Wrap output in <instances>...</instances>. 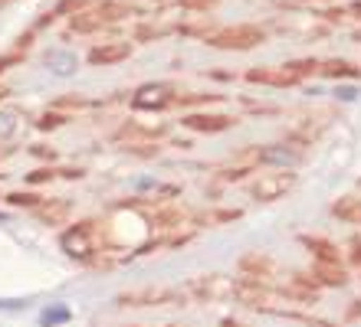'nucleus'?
I'll return each mask as SVG.
<instances>
[{
    "label": "nucleus",
    "mask_w": 361,
    "mask_h": 327,
    "mask_svg": "<svg viewBox=\"0 0 361 327\" xmlns=\"http://www.w3.org/2000/svg\"><path fill=\"white\" fill-rule=\"evenodd\" d=\"M99 219L86 216L76 223H66V229L59 233V249L73 262L86 265V269H112L115 259H109V245L99 243Z\"/></svg>",
    "instance_id": "1"
},
{
    "label": "nucleus",
    "mask_w": 361,
    "mask_h": 327,
    "mask_svg": "<svg viewBox=\"0 0 361 327\" xmlns=\"http://www.w3.org/2000/svg\"><path fill=\"white\" fill-rule=\"evenodd\" d=\"M233 301L250 311H259V314H273L276 304L286 298H283V291H279V285H273L269 278L240 275V278H233Z\"/></svg>",
    "instance_id": "2"
},
{
    "label": "nucleus",
    "mask_w": 361,
    "mask_h": 327,
    "mask_svg": "<svg viewBox=\"0 0 361 327\" xmlns=\"http://www.w3.org/2000/svg\"><path fill=\"white\" fill-rule=\"evenodd\" d=\"M190 295L184 288H164V285H148V288H132L115 295V308H184Z\"/></svg>",
    "instance_id": "3"
},
{
    "label": "nucleus",
    "mask_w": 361,
    "mask_h": 327,
    "mask_svg": "<svg viewBox=\"0 0 361 327\" xmlns=\"http://www.w3.org/2000/svg\"><path fill=\"white\" fill-rule=\"evenodd\" d=\"M180 95V85L178 82H145L138 85L132 92V98H128V108L138 115H164L171 112L174 102H178Z\"/></svg>",
    "instance_id": "4"
},
{
    "label": "nucleus",
    "mask_w": 361,
    "mask_h": 327,
    "mask_svg": "<svg viewBox=\"0 0 361 327\" xmlns=\"http://www.w3.org/2000/svg\"><path fill=\"white\" fill-rule=\"evenodd\" d=\"M204 43L214 49H227V53H250L267 43V30L257 23H233V27H217Z\"/></svg>",
    "instance_id": "5"
},
{
    "label": "nucleus",
    "mask_w": 361,
    "mask_h": 327,
    "mask_svg": "<svg viewBox=\"0 0 361 327\" xmlns=\"http://www.w3.org/2000/svg\"><path fill=\"white\" fill-rule=\"evenodd\" d=\"M243 158L253 167H299L305 160V148H299L293 141H276V144L243 148Z\"/></svg>",
    "instance_id": "6"
},
{
    "label": "nucleus",
    "mask_w": 361,
    "mask_h": 327,
    "mask_svg": "<svg viewBox=\"0 0 361 327\" xmlns=\"http://www.w3.org/2000/svg\"><path fill=\"white\" fill-rule=\"evenodd\" d=\"M295 184H299L295 167H273V174H259V177L250 184V200H257V203H276V200H283L286 193H293Z\"/></svg>",
    "instance_id": "7"
},
{
    "label": "nucleus",
    "mask_w": 361,
    "mask_h": 327,
    "mask_svg": "<svg viewBox=\"0 0 361 327\" xmlns=\"http://www.w3.org/2000/svg\"><path fill=\"white\" fill-rule=\"evenodd\" d=\"M184 291H188L194 301H230L233 298V278L230 275H224V271H207V275H197V278H190L188 285H184Z\"/></svg>",
    "instance_id": "8"
},
{
    "label": "nucleus",
    "mask_w": 361,
    "mask_h": 327,
    "mask_svg": "<svg viewBox=\"0 0 361 327\" xmlns=\"http://www.w3.org/2000/svg\"><path fill=\"white\" fill-rule=\"evenodd\" d=\"M240 118L227 112H207V108H197V112H184L180 115V128L194 131V134H224V131L237 128Z\"/></svg>",
    "instance_id": "9"
},
{
    "label": "nucleus",
    "mask_w": 361,
    "mask_h": 327,
    "mask_svg": "<svg viewBox=\"0 0 361 327\" xmlns=\"http://www.w3.org/2000/svg\"><path fill=\"white\" fill-rule=\"evenodd\" d=\"M171 134V124L168 122H154V124H145V122H122L115 128L112 141L118 144H132V141H161Z\"/></svg>",
    "instance_id": "10"
},
{
    "label": "nucleus",
    "mask_w": 361,
    "mask_h": 327,
    "mask_svg": "<svg viewBox=\"0 0 361 327\" xmlns=\"http://www.w3.org/2000/svg\"><path fill=\"white\" fill-rule=\"evenodd\" d=\"M243 79L250 85H269V89H295V85H302V79H295L286 65H279V69H273V65H250Z\"/></svg>",
    "instance_id": "11"
},
{
    "label": "nucleus",
    "mask_w": 361,
    "mask_h": 327,
    "mask_svg": "<svg viewBox=\"0 0 361 327\" xmlns=\"http://www.w3.org/2000/svg\"><path fill=\"white\" fill-rule=\"evenodd\" d=\"M135 53V43H128V39H109V43H95L92 49H89L86 63L89 65H118L125 63V59H132Z\"/></svg>",
    "instance_id": "12"
},
{
    "label": "nucleus",
    "mask_w": 361,
    "mask_h": 327,
    "mask_svg": "<svg viewBox=\"0 0 361 327\" xmlns=\"http://www.w3.org/2000/svg\"><path fill=\"white\" fill-rule=\"evenodd\" d=\"M148 223L161 233H178V229H190V213L180 206H154L148 213Z\"/></svg>",
    "instance_id": "13"
},
{
    "label": "nucleus",
    "mask_w": 361,
    "mask_h": 327,
    "mask_svg": "<svg viewBox=\"0 0 361 327\" xmlns=\"http://www.w3.org/2000/svg\"><path fill=\"white\" fill-rule=\"evenodd\" d=\"M33 216H37L43 226H49V229H56V226H66L69 216H73V200L69 196H56V200H43V203L33 210Z\"/></svg>",
    "instance_id": "14"
},
{
    "label": "nucleus",
    "mask_w": 361,
    "mask_h": 327,
    "mask_svg": "<svg viewBox=\"0 0 361 327\" xmlns=\"http://www.w3.org/2000/svg\"><path fill=\"white\" fill-rule=\"evenodd\" d=\"M299 243H302L305 252L312 255V262H322V265H338V262H342V249H338L332 239H325V236L302 233L299 236Z\"/></svg>",
    "instance_id": "15"
},
{
    "label": "nucleus",
    "mask_w": 361,
    "mask_h": 327,
    "mask_svg": "<svg viewBox=\"0 0 361 327\" xmlns=\"http://www.w3.org/2000/svg\"><path fill=\"white\" fill-rule=\"evenodd\" d=\"M240 275H253V278H273L276 275V259L269 252H243L237 262Z\"/></svg>",
    "instance_id": "16"
},
{
    "label": "nucleus",
    "mask_w": 361,
    "mask_h": 327,
    "mask_svg": "<svg viewBox=\"0 0 361 327\" xmlns=\"http://www.w3.org/2000/svg\"><path fill=\"white\" fill-rule=\"evenodd\" d=\"M312 278L322 285V288H348V281H352V275L345 271V265L338 262V265H322V262H315L312 269Z\"/></svg>",
    "instance_id": "17"
},
{
    "label": "nucleus",
    "mask_w": 361,
    "mask_h": 327,
    "mask_svg": "<svg viewBox=\"0 0 361 327\" xmlns=\"http://www.w3.org/2000/svg\"><path fill=\"white\" fill-rule=\"evenodd\" d=\"M319 75L322 79H361V65H355L352 59H319Z\"/></svg>",
    "instance_id": "18"
},
{
    "label": "nucleus",
    "mask_w": 361,
    "mask_h": 327,
    "mask_svg": "<svg viewBox=\"0 0 361 327\" xmlns=\"http://www.w3.org/2000/svg\"><path fill=\"white\" fill-rule=\"evenodd\" d=\"M102 27H105V20L99 17L95 7H86L69 17V33H79V37H92V33H99Z\"/></svg>",
    "instance_id": "19"
},
{
    "label": "nucleus",
    "mask_w": 361,
    "mask_h": 327,
    "mask_svg": "<svg viewBox=\"0 0 361 327\" xmlns=\"http://www.w3.org/2000/svg\"><path fill=\"white\" fill-rule=\"evenodd\" d=\"M224 98H227V95H220V92H180L178 102H174V108H180V112H197V108L220 105Z\"/></svg>",
    "instance_id": "20"
},
{
    "label": "nucleus",
    "mask_w": 361,
    "mask_h": 327,
    "mask_svg": "<svg viewBox=\"0 0 361 327\" xmlns=\"http://www.w3.org/2000/svg\"><path fill=\"white\" fill-rule=\"evenodd\" d=\"M47 196L37 193V187H27V190H10V193H4V203L10 206V210H37L39 203H43Z\"/></svg>",
    "instance_id": "21"
},
{
    "label": "nucleus",
    "mask_w": 361,
    "mask_h": 327,
    "mask_svg": "<svg viewBox=\"0 0 361 327\" xmlns=\"http://www.w3.org/2000/svg\"><path fill=\"white\" fill-rule=\"evenodd\" d=\"M332 216L342 219V223L358 226L361 223V196H338L332 203Z\"/></svg>",
    "instance_id": "22"
},
{
    "label": "nucleus",
    "mask_w": 361,
    "mask_h": 327,
    "mask_svg": "<svg viewBox=\"0 0 361 327\" xmlns=\"http://www.w3.org/2000/svg\"><path fill=\"white\" fill-rule=\"evenodd\" d=\"M95 10H99V17H102L105 23H122L125 17H132L135 13V7L128 4V0H99Z\"/></svg>",
    "instance_id": "23"
},
{
    "label": "nucleus",
    "mask_w": 361,
    "mask_h": 327,
    "mask_svg": "<svg viewBox=\"0 0 361 327\" xmlns=\"http://www.w3.org/2000/svg\"><path fill=\"white\" fill-rule=\"evenodd\" d=\"M92 98L82 92H66V95H56L53 102H49V108H56V112H86V108H92Z\"/></svg>",
    "instance_id": "24"
},
{
    "label": "nucleus",
    "mask_w": 361,
    "mask_h": 327,
    "mask_svg": "<svg viewBox=\"0 0 361 327\" xmlns=\"http://www.w3.org/2000/svg\"><path fill=\"white\" fill-rule=\"evenodd\" d=\"M69 122H73V115H69V112H56V108H47V112H39V115H37V122H33V128L43 131V134H49V131L66 128Z\"/></svg>",
    "instance_id": "25"
},
{
    "label": "nucleus",
    "mask_w": 361,
    "mask_h": 327,
    "mask_svg": "<svg viewBox=\"0 0 361 327\" xmlns=\"http://www.w3.org/2000/svg\"><path fill=\"white\" fill-rule=\"evenodd\" d=\"M73 321V308L69 304H49L39 311V327H63Z\"/></svg>",
    "instance_id": "26"
},
{
    "label": "nucleus",
    "mask_w": 361,
    "mask_h": 327,
    "mask_svg": "<svg viewBox=\"0 0 361 327\" xmlns=\"http://www.w3.org/2000/svg\"><path fill=\"white\" fill-rule=\"evenodd\" d=\"M289 72L295 75V79H309V75H319V59H312V56H305V59H289V63H283Z\"/></svg>",
    "instance_id": "27"
},
{
    "label": "nucleus",
    "mask_w": 361,
    "mask_h": 327,
    "mask_svg": "<svg viewBox=\"0 0 361 327\" xmlns=\"http://www.w3.org/2000/svg\"><path fill=\"white\" fill-rule=\"evenodd\" d=\"M180 33V37H200V39H207L210 33H214V30H217V23H214V20H200V23H178V27H174Z\"/></svg>",
    "instance_id": "28"
},
{
    "label": "nucleus",
    "mask_w": 361,
    "mask_h": 327,
    "mask_svg": "<svg viewBox=\"0 0 361 327\" xmlns=\"http://www.w3.org/2000/svg\"><path fill=\"white\" fill-rule=\"evenodd\" d=\"M23 180H27V187H43V184H53L56 177V167L53 164H43V167H33L30 174H23Z\"/></svg>",
    "instance_id": "29"
},
{
    "label": "nucleus",
    "mask_w": 361,
    "mask_h": 327,
    "mask_svg": "<svg viewBox=\"0 0 361 327\" xmlns=\"http://www.w3.org/2000/svg\"><path fill=\"white\" fill-rule=\"evenodd\" d=\"M125 154H132V158H158L161 148H158V141H132V144H122Z\"/></svg>",
    "instance_id": "30"
},
{
    "label": "nucleus",
    "mask_w": 361,
    "mask_h": 327,
    "mask_svg": "<svg viewBox=\"0 0 361 327\" xmlns=\"http://www.w3.org/2000/svg\"><path fill=\"white\" fill-rule=\"evenodd\" d=\"M253 164H237V167H224V170H217V180L220 184H243V180L253 174Z\"/></svg>",
    "instance_id": "31"
},
{
    "label": "nucleus",
    "mask_w": 361,
    "mask_h": 327,
    "mask_svg": "<svg viewBox=\"0 0 361 327\" xmlns=\"http://www.w3.org/2000/svg\"><path fill=\"white\" fill-rule=\"evenodd\" d=\"M168 33V27H154V23H138L132 33V43H154Z\"/></svg>",
    "instance_id": "32"
},
{
    "label": "nucleus",
    "mask_w": 361,
    "mask_h": 327,
    "mask_svg": "<svg viewBox=\"0 0 361 327\" xmlns=\"http://www.w3.org/2000/svg\"><path fill=\"white\" fill-rule=\"evenodd\" d=\"M30 158H37V160H43V164H56L59 160V150L53 148V144H47V141H39V144H30Z\"/></svg>",
    "instance_id": "33"
},
{
    "label": "nucleus",
    "mask_w": 361,
    "mask_h": 327,
    "mask_svg": "<svg viewBox=\"0 0 361 327\" xmlns=\"http://www.w3.org/2000/svg\"><path fill=\"white\" fill-rule=\"evenodd\" d=\"M47 65H53L59 75H69L73 69H76V56H66V53H49Z\"/></svg>",
    "instance_id": "34"
},
{
    "label": "nucleus",
    "mask_w": 361,
    "mask_h": 327,
    "mask_svg": "<svg viewBox=\"0 0 361 327\" xmlns=\"http://www.w3.org/2000/svg\"><path fill=\"white\" fill-rule=\"evenodd\" d=\"M92 7V0H56V7H53V13L56 17H73V13H79V10Z\"/></svg>",
    "instance_id": "35"
},
{
    "label": "nucleus",
    "mask_w": 361,
    "mask_h": 327,
    "mask_svg": "<svg viewBox=\"0 0 361 327\" xmlns=\"http://www.w3.org/2000/svg\"><path fill=\"white\" fill-rule=\"evenodd\" d=\"M17 134V115L13 112H0V144H7Z\"/></svg>",
    "instance_id": "36"
},
{
    "label": "nucleus",
    "mask_w": 361,
    "mask_h": 327,
    "mask_svg": "<svg viewBox=\"0 0 361 327\" xmlns=\"http://www.w3.org/2000/svg\"><path fill=\"white\" fill-rule=\"evenodd\" d=\"M23 59H27V53H20V49H7V53H0V75L10 72V69H17V65H23Z\"/></svg>",
    "instance_id": "37"
},
{
    "label": "nucleus",
    "mask_w": 361,
    "mask_h": 327,
    "mask_svg": "<svg viewBox=\"0 0 361 327\" xmlns=\"http://www.w3.org/2000/svg\"><path fill=\"white\" fill-rule=\"evenodd\" d=\"M220 0H178L180 10H188V13H207V10H214Z\"/></svg>",
    "instance_id": "38"
},
{
    "label": "nucleus",
    "mask_w": 361,
    "mask_h": 327,
    "mask_svg": "<svg viewBox=\"0 0 361 327\" xmlns=\"http://www.w3.org/2000/svg\"><path fill=\"white\" fill-rule=\"evenodd\" d=\"M56 177L59 180H73V184H76V180H86V167H73V164H66V167H56Z\"/></svg>",
    "instance_id": "39"
},
{
    "label": "nucleus",
    "mask_w": 361,
    "mask_h": 327,
    "mask_svg": "<svg viewBox=\"0 0 361 327\" xmlns=\"http://www.w3.org/2000/svg\"><path fill=\"white\" fill-rule=\"evenodd\" d=\"M240 102H243V108L253 115H283L279 105H257V102H250V98H240Z\"/></svg>",
    "instance_id": "40"
},
{
    "label": "nucleus",
    "mask_w": 361,
    "mask_h": 327,
    "mask_svg": "<svg viewBox=\"0 0 361 327\" xmlns=\"http://www.w3.org/2000/svg\"><path fill=\"white\" fill-rule=\"evenodd\" d=\"M37 43V30L30 27V30H23L17 39H13V49H20V53H30V46Z\"/></svg>",
    "instance_id": "41"
},
{
    "label": "nucleus",
    "mask_w": 361,
    "mask_h": 327,
    "mask_svg": "<svg viewBox=\"0 0 361 327\" xmlns=\"http://www.w3.org/2000/svg\"><path fill=\"white\" fill-rule=\"evenodd\" d=\"M319 17H322L325 23H342V20L348 17V10H345V7H329V10H322Z\"/></svg>",
    "instance_id": "42"
},
{
    "label": "nucleus",
    "mask_w": 361,
    "mask_h": 327,
    "mask_svg": "<svg viewBox=\"0 0 361 327\" xmlns=\"http://www.w3.org/2000/svg\"><path fill=\"white\" fill-rule=\"evenodd\" d=\"M204 75L214 82H233L237 79V72H230V69H204Z\"/></svg>",
    "instance_id": "43"
},
{
    "label": "nucleus",
    "mask_w": 361,
    "mask_h": 327,
    "mask_svg": "<svg viewBox=\"0 0 361 327\" xmlns=\"http://www.w3.org/2000/svg\"><path fill=\"white\" fill-rule=\"evenodd\" d=\"M345 324H361V298H355L348 308H345Z\"/></svg>",
    "instance_id": "44"
},
{
    "label": "nucleus",
    "mask_w": 361,
    "mask_h": 327,
    "mask_svg": "<svg viewBox=\"0 0 361 327\" xmlns=\"http://www.w3.org/2000/svg\"><path fill=\"white\" fill-rule=\"evenodd\" d=\"M335 98H338V102H355V98H358V89H355V85H338V89H335Z\"/></svg>",
    "instance_id": "45"
},
{
    "label": "nucleus",
    "mask_w": 361,
    "mask_h": 327,
    "mask_svg": "<svg viewBox=\"0 0 361 327\" xmlns=\"http://www.w3.org/2000/svg\"><path fill=\"white\" fill-rule=\"evenodd\" d=\"M56 13H53V10H47V13H39V17H37V23H33V30H37V33H39V30H47V27H53V23H56Z\"/></svg>",
    "instance_id": "46"
},
{
    "label": "nucleus",
    "mask_w": 361,
    "mask_h": 327,
    "mask_svg": "<svg viewBox=\"0 0 361 327\" xmlns=\"http://www.w3.org/2000/svg\"><path fill=\"white\" fill-rule=\"evenodd\" d=\"M348 259H352V265L361 269V239H355V243L348 245Z\"/></svg>",
    "instance_id": "47"
},
{
    "label": "nucleus",
    "mask_w": 361,
    "mask_h": 327,
    "mask_svg": "<svg viewBox=\"0 0 361 327\" xmlns=\"http://www.w3.org/2000/svg\"><path fill=\"white\" fill-rule=\"evenodd\" d=\"M305 327H345V324H338V321H325V318H309Z\"/></svg>",
    "instance_id": "48"
},
{
    "label": "nucleus",
    "mask_w": 361,
    "mask_h": 327,
    "mask_svg": "<svg viewBox=\"0 0 361 327\" xmlns=\"http://www.w3.org/2000/svg\"><path fill=\"white\" fill-rule=\"evenodd\" d=\"M10 154H17V144H10V141H7V144H0V164H4Z\"/></svg>",
    "instance_id": "49"
},
{
    "label": "nucleus",
    "mask_w": 361,
    "mask_h": 327,
    "mask_svg": "<svg viewBox=\"0 0 361 327\" xmlns=\"http://www.w3.org/2000/svg\"><path fill=\"white\" fill-rule=\"evenodd\" d=\"M220 327H247L243 321H237V318H224L220 321Z\"/></svg>",
    "instance_id": "50"
},
{
    "label": "nucleus",
    "mask_w": 361,
    "mask_h": 327,
    "mask_svg": "<svg viewBox=\"0 0 361 327\" xmlns=\"http://www.w3.org/2000/svg\"><path fill=\"white\" fill-rule=\"evenodd\" d=\"M345 10H348V13H355V17L361 20V0H355V4H348V7H345Z\"/></svg>",
    "instance_id": "51"
},
{
    "label": "nucleus",
    "mask_w": 361,
    "mask_h": 327,
    "mask_svg": "<svg viewBox=\"0 0 361 327\" xmlns=\"http://www.w3.org/2000/svg\"><path fill=\"white\" fill-rule=\"evenodd\" d=\"M355 43H361V30H358V33H355Z\"/></svg>",
    "instance_id": "52"
},
{
    "label": "nucleus",
    "mask_w": 361,
    "mask_h": 327,
    "mask_svg": "<svg viewBox=\"0 0 361 327\" xmlns=\"http://www.w3.org/2000/svg\"><path fill=\"white\" fill-rule=\"evenodd\" d=\"M299 4H319V0H299Z\"/></svg>",
    "instance_id": "53"
},
{
    "label": "nucleus",
    "mask_w": 361,
    "mask_h": 327,
    "mask_svg": "<svg viewBox=\"0 0 361 327\" xmlns=\"http://www.w3.org/2000/svg\"><path fill=\"white\" fill-rule=\"evenodd\" d=\"M7 4H10V0H0V7H7Z\"/></svg>",
    "instance_id": "54"
},
{
    "label": "nucleus",
    "mask_w": 361,
    "mask_h": 327,
    "mask_svg": "<svg viewBox=\"0 0 361 327\" xmlns=\"http://www.w3.org/2000/svg\"><path fill=\"white\" fill-rule=\"evenodd\" d=\"M164 327H180V324H164Z\"/></svg>",
    "instance_id": "55"
},
{
    "label": "nucleus",
    "mask_w": 361,
    "mask_h": 327,
    "mask_svg": "<svg viewBox=\"0 0 361 327\" xmlns=\"http://www.w3.org/2000/svg\"><path fill=\"white\" fill-rule=\"evenodd\" d=\"M125 327H138V324H125Z\"/></svg>",
    "instance_id": "56"
},
{
    "label": "nucleus",
    "mask_w": 361,
    "mask_h": 327,
    "mask_svg": "<svg viewBox=\"0 0 361 327\" xmlns=\"http://www.w3.org/2000/svg\"><path fill=\"white\" fill-rule=\"evenodd\" d=\"M0 203H4V193H0Z\"/></svg>",
    "instance_id": "57"
},
{
    "label": "nucleus",
    "mask_w": 361,
    "mask_h": 327,
    "mask_svg": "<svg viewBox=\"0 0 361 327\" xmlns=\"http://www.w3.org/2000/svg\"><path fill=\"white\" fill-rule=\"evenodd\" d=\"M358 187H361V180H358Z\"/></svg>",
    "instance_id": "58"
}]
</instances>
